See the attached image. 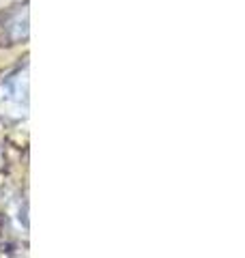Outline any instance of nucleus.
Wrapping results in <instances>:
<instances>
[]
</instances>
